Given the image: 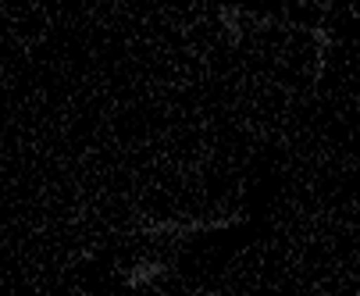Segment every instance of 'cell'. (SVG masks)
I'll return each instance as SVG.
<instances>
[{"instance_id": "3957f363", "label": "cell", "mask_w": 360, "mask_h": 296, "mask_svg": "<svg viewBox=\"0 0 360 296\" xmlns=\"http://www.w3.org/2000/svg\"><path fill=\"white\" fill-rule=\"evenodd\" d=\"M253 15H246L243 8H236V4H221L218 8V25L225 29V36H229V43H239L243 39V32H246V22H250Z\"/></svg>"}, {"instance_id": "6da1fadb", "label": "cell", "mask_w": 360, "mask_h": 296, "mask_svg": "<svg viewBox=\"0 0 360 296\" xmlns=\"http://www.w3.org/2000/svg\"><path fill=\"white\" fill-rule=\"evenodd\" d=\"M243 221V214H225V218H150L139 225L143 236L153 239H189L200 232H221V229H236Z\"/></svg>"}, {"instance_id": "7a4b0ae2", "label": "cell", "mask_w": 360, "mask_h": 296, "mask_svg": "<svg viewBox=\"0 0 360 296\" xmlns=\"http://www.w3.org/2000/svg\"><path fill=\"white\" fill-rule=\"evenodd\" d=\"M165 275H168V264H165V261L146 257V261H136L132 268H125V271H122V282H125L129 289H143V285H153V282L165 278Z\"/></svg>"}]
</instances>
